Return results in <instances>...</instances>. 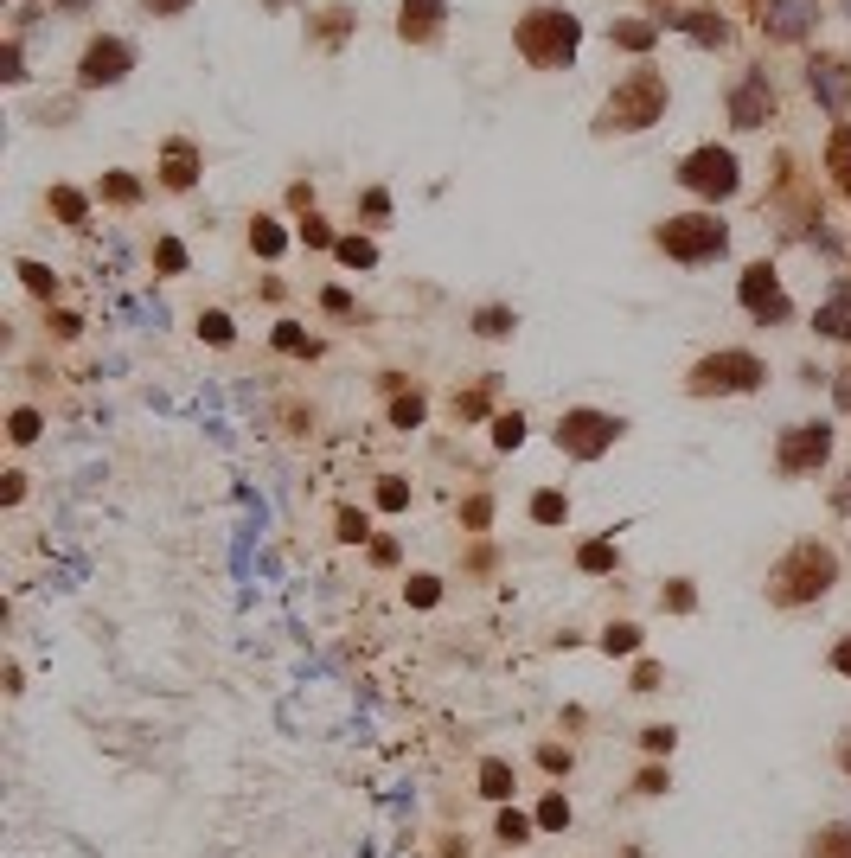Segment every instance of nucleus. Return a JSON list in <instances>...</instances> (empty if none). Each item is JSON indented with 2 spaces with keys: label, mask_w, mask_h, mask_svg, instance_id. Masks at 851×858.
<instances>
[{
  "label": "nucleus",
  "mask_w": 851,
  "mask_h": 858,
  "mask_svg": "<svg viewBox=\"0 0 851 858\" xmlns=\"http://www.w3.org/2000/svg\"><path fill=\"white\" fill-rule=\"evenodd\" d=\"M660 109H666V78L660 70H627L608 97V109H602V122L608 128H647V122H660Z\"/></svg>",
  "instance_id": "nucleus-1"
},
{
  "label": "nucleus",
  "mask_w": 851,
  "mask_h": 858,
  "mask_svg": "<svg viewBox=\"0 0 851 858\" xmlns=\"http://www.w3.org/2000/svg\"><path fill=\"white\" fill-rule=\"evenodd\" d=\"M519 51H525L532 64H570V51H577V20H570V14H550V7L525 14Z\"/></svg>",
  "instance_id": "nucleus-2"
},
{
  "label": "nucleus",
  "mask_w": 851,
  "mask_h": 858,
  "mask_svg": "<svg viewBox=\"0 0 851 858\" xmlns=\"http://www.w3.org/2000/svg\"><path fill=\"white\" fill-rule=\"evenodd\" d=\"M660 244H666L672 256H685V263H704V256H717V250H724V225H717V219H704V211H691V219H666Z\"/></svg>",
  "instance_id": "nucleus-3"
},
{
  "label": "nucleus",
  "mask_w": 851,
  "mask_h": 858,
  "mask_svg": "<svg viewBox=\"0 0 851 858\" xmlns=\"http://www.w3.org/2000/svg\"><path fill=\"white\" fill-rule=\"evenodd\" d=\"M679 180H685L691 192H704V199H724V192H736V161H730L724 148H698Z\"/></svg>",
  "instance_id": "nucleus-4"
},
{
  "label": "nucleus",
  "mask_w": 851,
  "mask_h": 858,
  "mask_svg": "<svg viewBox=\"0 0 851 858\" xmlns=\"http://www.w3.org/2000/svg\"><path fill=\"white\" fill-rule=\"evenodd\" d=\"M557 443L570 449V455H602V449L615 443V423L596 416V410H570V416L557 423Z\"/></svg>",
  "instance_id": "nucleus-5"
},
{
  "label": "nucleus",
  "mask_w": 851,
  "mask_h": 858,
  "mask_svg": "<svg viewBox=\"0 0 851 858\" xmlns=\"http://www.w3.org/2000/svg\"><path fill=\"white\" fill-rule=\"evenodd\" d=\"M762 378V366L749 352H724V359H704L698 366V391H749Z\"/></svg>",
  "instance_id": "nucleus-6"
},
{
  "label": "nucleus",
  "mask_w": 851,
  "mask_h": 858,
  "mask_svg": "<svg viewBox=\"0 0 851 858\" xmlns=\"http://www.w3.org/2000/svg\"><path fill=\"white\" fill-rule=\"evenodd\" d=\"M743 302H749L755 314H768V321H782V314H788V295H782V282H774V269H768V263H755V269L743 275Z\"/></svg>",
  "instance_id": "nucleus-7"
},
{
  "label": "nucleus",
  "mask_w": 851,
  "mask_h": 858,
  "mask_svg": "<svg viewBox=\"0 0 851 858\" xmlns=\"http://www.w3.org/2000/svg\"><path fill=\"white\" fill-rule=\"evenodd\" d=\"M826 577H832V557L826 551H800L788 570H782V596H813V590H826Z\"/></svg>",
  "instance_id": "nucleus-8"
},
{
  "label": "nucleus",
  "mask_w": 851,
  "mask_h": 858,
  "mask_svg": "<svg viewBox=\"0 0 851 858\" xmlns=\"http://www.w3.org/2000/svg\"><path fill=\"white\" fill-rule=\"evenodd\" d=\"M826 443H832V436H826V429H819V423H800V429H794V436L782 443V468H788V474H800V468H813V462H826Z\"/></svg>",
  "instance_id": "nucleus-9"
},
{
  "label": "nucleus",
  "mask_w": 851,
  "mask_h": 858,
  "mask_svg": "<svg viewBox=\"0 0 851 858\" xmlns=\"http://www.w3.org/2000/svg\"><path fill=\"white\" fill-rule=\"evenodd\" d=\"M768 109H774V90H768V78H762V70H749V78H743V90L730 97V116H736V128H755Z\"/></svg>",
  "instance_id": "nucleus-10"
},
{
  "label": "nucleus",
  "mask_w": 851,
  "mask_h": 858,
  "mask_svg": "<svg viewBox=\"0 0 851 858\" xmlns=\"http://www.w3.org/2000/svg\"><path fill=\"white\" fill-rule=\"evenodd\" d=\"M819 20V0H768V33L774 39H800Z\"/></svg>",
  "instance_id": "nucleus-11"
},
{
  "label": "nucleus",
  "mask_w": 851,
  "mask_h": 858,
  "mask_svg": "<svg viewBox=\"0 0 851 858\" xmlns=\"http://www.w3.org/2000/svg\"><path fill=\"white\" fill-rule=\"evenodd\" d=\"M122 70H128V45L122 39H103V45L84 51V84H116Z\"/></svg>",
  "instance_id": "nucleus-12"
},
{
  "label": "nucleus",
  "mask_w": 851,
  "mask_h": 858,
  "mask_svg": "<svg viewBox=\"0 0 851 858\" xmlns=\"http://www.w3.org/2000/svg\"><path fill=\"white\" fill-rule=\"evenodd\" d=\"M813 97H819L832 116H845V103H851V78H845V64H838V58H819V64H813Z\"/></svg>",
  "instance_id": "nucleus-13"
},
{
  "label": "nucleus",
  "mask_w": 851,
  "mask_h": 858,
  "mask_svg": "<svg viewBox=\"0 0 851 858\" xmlns=\"http://www.w3.org/2000/svg\"><path fill=\"white\" fill-rule=\"evenodd\" d=\"M436 20H442L436 0H403V39H430V33H436Z\"/></svg>",
  "instance_id": "nucleus-14"
},
{
  "label": "nucleus",
  "mask_w": 851,
  "mask_h": 858,
  "mask_svg": "<svg viewBox=\"0 0 851 858\" xmlns=\"http://www.w3.org/2000/svg\"><path fill=\"white\" fill-rule=\"evenodd\" d=\"M819 327H826V333H851V282H845V289L819 308Z\"/></svg>",
  "instance_id": "nucleus-15"
},
{
  "label": "nucleus",
  "mask_w": 851,
  "mask_h": 858,
  "mask_svg": "<svg viewBox=\"0 0 851 858\" xmlns=\"http://www.w3.org/2000/svg\"><path fill=\"white\" fill-rule=\"evenodd\" d=\"M813 858H851V826H832V833H819Z\"/></svg>",
  "instance_id": "nucleus-16"
},
{
  "label": "nucleus",
  "mask_w": 851,
  "mask_h": 858,
  "mask_svg": "<svg viewBox=\"0 0 851 858\" xmlns=\"http://www.w3.org/2000/svg\"><path fill=\"white\" fill-rule=\"evenodd\" d=\"M480 781H486V795H513V769H506V762H486Z\"/></svg>",
  "instance_id": "nucleus-17"
},
{
  "label": "nucleus",
  "mask_w": 851,
  "mask_h": 858,
  "mask_svg": "<svg viewBox=\"0 0 851 858\" xmlns=\"http://www.w3.org/2000/svg\"><path fill=\"white\" fill-rule=\"evenodd\" d=\"M192 180V148H173L167 154V186H186Z\"/></svg>",
  "instance_id": "nucleus-18"
},
{
  "label": "nucleus",
  "mask_w": 851,
  "mask_h": 858,
  "mask_svg": "<svg viewBox=\"0 0 851 858\" xmlns=\"http://www.w3.org/2000/svg\"><path fill=\"white\" fill-rule=\"evenodd\" d=\"M832 167H838V180L851 186V135H845V128L832 135Z\"/></svg>",
  "instance_id": "nucleus-19"
},
{
  "label": "nucleus",
  "mask_w": 851,
  "mask_h": 858,
  "mask_svg": "<svg viewBox=\"0 0 851 858\" xmlns=\"http://www.w3.org/2000/svg\"><path fill=\"white\" fill-rule=\"evenodd\" d=\"M532 513H538L544 526H557V519H563V499H557V493H538V507H532Z\"/></svg>",
  "instance_id": "nucleus-20"
},
{
  "label": "nucleus",
  "mask_w": 851,
  "mask_h": 858,
  "mask_svg": "<svg viewBox=\"0 0 851 858\" xmlns=\"http://www.w3.org/2000/svg\"><path fill=\"white\" fill-rule=\"evenodd\" d=\"M621 45H653V26H615Z\"/></svg>",
  "instance_id": "nucleus-21"
},
{
  "label": "nucleus",
  "mask_w": 851,
  "mask_h": 858,
  "mask_svg": "<svg viewBox=\"0 0 851 858\" xmlns=\"http://www.w3.org/2000/svg\"><path fill=\"white\" fill-rule=\"evenodd\" d=\"M634 640H641L634 628H608V648H615V654H634Z\"/></svg>",
  "instance_id": "nucleus-22"
},
{
  "label": "nucleus",
  "mask_w": 851,
  "mask_h": 858,
  "mask_svg": "<svg viewBox=\"0 0 851 858\" xmlns=\"http://www.w3.org/2000/svg\"><path fill=\"white\" fill-rule=\"evenodd\" d=\"M339 256H346V263H372V244H359V238H346V244H339Z\"/></svg>",
  "instance_id": "nucleus-23"
},
{
  "label": "nucleus",
  "mask_w": 851,
  "mask_h": 858,
  "mask_svg": "<svg viewBox=\"0 0 851 858\" xmlns=\"http://www.w3.org/2000/svg\"><path fill=\"white\" fill-rule=\"evenodd\" d=\"M205 340L225 346V340H231V321H225V314H205Z\"/></svg>",
  "instance_id": "nucleus-24"
},
{
  "label": "nucleus",
  "mask_w": 851,
  "mask_h": 858,
  "mask_svg": "<svg viewBox=\"0 0 851 858\" xmlns=\"http://www.w3.org/2000/svg\"><path fill=\"white\" fill-rule=\"evenodd\" d=\"M14 436H20V443H32V436H39V416H32V410H20V416H14Z\"/></svg>",
  "instance_id": "nucleus-25"
},
{
  "label": "nucleus",
  "mask_w": 851,
  "mask_h": 858,
  "mask_svg": "<svg viewBox=\"0 0 851 858\" xmlns=\"http://www.w3.org/2000/svg\"><path fill=\"white\" fill-rule=\"evenodd\" d=\"M256 250H269V256H275V250H282V231H275V225H256Z\"/></svg>",
  "instance_id": "nucleus-26"
},
{
  "label": "nucleus",
  "mask_w": 851,
  "mask_h": 858,
  "mask_svg": "<svg viewBox=\"0 0 851 858\" xmlns=\"http://www.w3.org/2000/svg\"><path fill=\"white\" fill-rule=\"evenodd\" d=\"M500 839H513V845H519V839H525V814H506V820H500Z\"/></svg>",
  "instance_id": "nucleus-27"
},
{
  "label": "nucleus",
  "mask_w": 851,
  "mask_h": 858,
  "mask_svg": "<svg viewBox=\"0 0 851 858\" xmlns=\"http://www.w3.org/2000/svg\"><path fill=\"white\" fill-rule=\"evenodd\" d=\"M480 333H506V308H486V314H480Z\"/></svg>",
  "instance_id": "nucleus-28"
},
{
  "label": "nucleus",
  "mask_w": 851,
  "mask_h": 858,
  "mask_svg": "<svg viewBox=\"0 0 851 858\" xmlns=\"http://www.w3.org/2000/svg\"><path fill=\"white\" fill-rule=\"evenodd\" d=\"M519 436H525V423H519V416H500V443H506V449H513V443H519Z\"/></svg>",
  "instance_id": "nucleus-29"
},
{
  "label": "nucleus",
  "mask_w": 851,
  "mask_h": 858,
  "mask_svg": "<svg viewBox=\"0 0 851 858\" xmlns=\"http://www.w3.org/2000/svg\"><path fill=\"white\" fill-rule=\"evenodd\" d=\"M583 570H608V545H589V551H583Z\"/></svg>",
  "instance_id": "nucleus-30"
},
{
  "label": "nucleus",
  "mask_w": 851,
  "mask_h": 858,
  "mask_svg": "<svg viewBox=\"0 0 851 858\" xmlns=\"http://www.w3.org/2000/svg\"><path fill=\"white\" fill-rule=\"evenodd\" d=\"M148 7H154V14H180V7H186V0H148Z\"/></svg>",
  "instance_id": "nucleus-31"
},
{
  "label": "nucleus",
  "mask_w": 851,
  "mask_h": 858,
  "mask_svg": "<svg viewBox=\"0 0 851 858\" xmlns=\"http://www.w3.org/2000/svg\"><path fill=\"white\" fill-rule=\"evenodd\" d=\"M838 667H845V673H851V640H845V648H838Z\"/></svg>",
  "instance_id": "nucleus-32"
},
{
  "label": "nucleus",
  "mask_w": 851,
  "mask_h": 858,
  "mask_svg": "<svg viewBox=\"0 0 851 858\" xmlns=\"http://www.w3.org/2000/svg\"><path fill=\"white\" fill-rule=\"evenodd\" d=\"M845 762H851V756H845Z\"/></svg>",
  "instance_id": "nucleus-33"
}]
</instances>
